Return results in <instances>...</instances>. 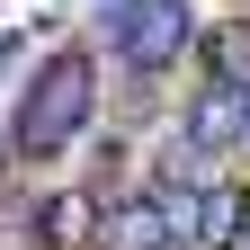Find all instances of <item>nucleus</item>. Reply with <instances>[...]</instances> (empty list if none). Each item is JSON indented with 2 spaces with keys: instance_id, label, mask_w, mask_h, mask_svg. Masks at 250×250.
<instances>
[{
  "instance_id": "f257e3e1",
  "label": "nucleus",
  "mask_w": 250,
  "mask_h": 250,
  "mask_svg": "<svg viewBox=\"0 0 250 250\" xmlns=\"http://www.w3.org/2000/svg\"><path fill=\"white\" fill-rule=\"evenodd\" d=\"M89 99H99L89 54H54L45 72L27 81V99H18V152H27V161H54V152L89 125Z\"/></svg>"
},
{
  "instance_id": "f03ea898",
  "label": "nucleus",
  "mask_w": 250,
  "mask_h": 250,
  "mask_svg": "<svg viewBox=\"0 0 250 250\" xmlns=\"http://www.w3.org/2000/svg\"><path fill=\"white\" fill-rule=\"evenodd\" d=\"M116 27H125V62H134V72H161V62H179L197 45L179 0H116Z\"/></svg>"
},
{
  "instance_id": "7ed1b4c3",
  "label": "nucleus",
  "mask_w": 250,
  "mask_h": 250,
  "mask_svg": "<svg viewBox=\"0 0 250 250\" xmlns=\"http://www.w3.org/2000/svg\"><path fill=\"white\" fill-rule=\"evenodd\" d=\"M179 241V214L161 197H107L99 206V250H170Z\"/></svg>"
},
{
  "instance_id": "20e7f679",
  "label": "nucleus",
  "mask_w": 250,
  "mask_h": 250,
  "mask_svg": "<svg viewBox=\"0 0 250 250\" xmlns=\"http://www.w3.org/2000/svg\"><path fill=\"white\" fill-rule=\"evenodd\" d=\"M188 143H206V152L250 143V89H232V81L197 89V107H188Z\"/></svg>"
},
{
  "instance_id": "39448f33",
  "label": "nucleus",
  "mask_w": 250,
  "mask_h": 250,
  "mask_svg": "<svg viewBox=\"0 0 250 250\" xmlns=\"http://www.w3.org/2000/svg\"><path fill=\"white\" fill-rule=\"evenodd\" d=\"M36 241H45V250H99V206H89L81 188L45 197V206H36Z\"/></svg>"
},
{
  "instance_id": "423d86ee",
  "label": "nucleus",
  "mask_w": 250,
  "mask_h": 250,
  "mask_svg": "<svg viewBox=\"0 0 250 250\" xmlns=\"http://www.w3.org/2000/svg\"><path fill=\"white\" fill-rule=\"evenodd\" d=\"M241 232H250V188L214 179L206 206H197V250H241Z\"/></svg>"
},
{
  "instance_id": "0eeeda50",
  "label": "nucleus",
  "mask_w": 250,
  "mask_h": 250,
  "mask_svg": "<svg viewBox=\"0 0 250 250\" xmlns=\"http://www.w3.org/2000/svg\"><path fill=\"white\" fill-rule=\"evenodd\" d=\"M214 72H224V81H250V18H232V27H214Z\"/></svg>"
}]
</instances>
